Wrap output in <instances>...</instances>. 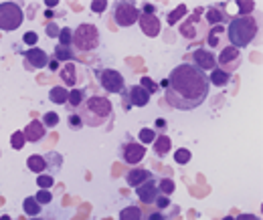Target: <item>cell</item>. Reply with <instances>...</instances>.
Here are the masks:
<instances>
[{
    "label": "cell",
    "instance_id": "cell-1",
    "mask_svg": "<svg viewBox=\"0 0 263 220\" xmlns=\"http://www.w3.org/2000/svg\"><path fill=\"white\" fill-rule=\"evenodd\" d=\"M209 79L195 65L182 63L174 67L166 79V101L174 109L191 111L204 103L209 97Z\"/></svg>",
    "mask_w": 263,
    "mask_h": 220
},
{
    "label": "cell",
    "instance_id": "cell-2",
    "mask_svg": "<svg viewBox=\"0 0 263 220\" xmlns=\"http://www.w3.org/2000/svg\"><path fill=\"white\" fill-rule=\"evenodd\" d=\"M81 122L83 126L89 127H101L105 126L107 122H111L114 117V105L107 97L101 95H93L89 99H85L81 103Z\"/></svg>",
    "mask_w": 263,
    "mask_h": 220
},
{
    "label": "cell",
    "instance_id": "cell-3",
    "mask_svg": "<svg viewBox=\"0 0 263 220\" xmlns=\"http://www.w3.org/2000/svg\"><path fill=\"white\" fill-rule=\"evenodd\" d=\"M257 32H259V23L251 14L249 16H237V18L229 21L227 34H229L231 47H235V49H243L249 43H253Z\"/></svg>",
    "mask_w": 263,
    "mask_h": 220
},
{
    "label": "cell",
    "instance_id": "cell-4",
    "mask_svg": "<svg viewBox=\"0 0 263 220\" xmlns=\"http://www.w3.org/2000/svg\"><path fill=\"white\" fill-rule=\"evenodd\" d=\"M71 45L75 47V51L79 53H89V51H96L99 47V31L96 25H89V23H83L79 25L75 31H73V38H71Z\"/></svg>",
    "mask_w": 263,
    "mask_h": 220
},
{
    "label": "cell",
    "instance_id": "cell-5",
    "mask_svg": "<svg viewBox=\"0 0 263 220\" xmlns=\"http://www.w3.org/2000/svg\"><path fill=\"white\" fill-rule=\"evenodd\" d=\"M25 21V14L16 2H0V31H16Z\"/></svg>",
    "mask_w": 263,
    "mask_h": 220
},
{
    "label": "cell",
    "instance_id": "cell-6",
    "mask_svg": "<svg viewBox=\"0 0 263 220\" xmlns=\"http://www.w3.org/2000/svg\"><path fill=\"white\" fill-rule=\"evenodd\" d=\"M114 18L116 25L122 29H128L134 23H138L140 18V10L132 4V2H116V10H114Z\"/></svg>",
    "mask_w": 263,
    "mask_h": 220
},
{
    "label": "cell",
    "instance_id": "cell-7",
    "mask_svg": "<svg viewBox=\"0 0 263 220\" xmlns=\"http://www.w3.org/2000/svg\"><path fill=\"white\" fill-rule=\"evenodd\" d=\"M99 83L109 93H122L124 91V77L116 69H103L99 73Z\"/></svg>",
    "mask_w": 263,
    "mask_h": 220
},
{
    "label": "cell",
    "instance_id": "cell-8",
    "mask_svg": "<svg viewBox=\"0 0 263 220\" xmlns=\"http://www.w3.org/2000/svg\"><path fill=\"white\" fill-rule=\"evenodd\" d=\"M241 59H243V57H241L239 49H235V47H225V49L221 51L217 63H219V69H223V71H227V73H233V71L239 69Z\"/></svg>",
    "mask_w": 263,
    "mask_h": 220
},
{
    "label": "cell",
    "instance_id": "cell-9",
    "mask_svg": "<svg viewBox=\"0 0 263 220\" xmlns=\"http://www.w3.org/2000/svg\"><path fill=\"white\" fill-rule=\"evenodd\" d=\"M138 25H140V29H142V32H144L146 36H152V38L158 36L160 31H162L160 18H158L156 14H140Z\"/></svg>",
    "mask_w": 263,
    "mask_h": 220
},
{
    "label": "cell",
    "instance_id": "cell-10",
    "mask_svg": "<svg viewBox=\"0 0 263 220\" xmlns=\"http://www.w3.org/2000/svg\"><path fill=\"white\" fill-rule=\"evenodd\" d=\"M193 59H195V67H197L198 71H202V73L217 69V57L211 51H206V49H197L193 53Z\"/></svg>",
    "mask_w": 263,
    "mask_h": 220
},
{
    "label": "cell",
    "instance_id": "cell-11",
    "mask_svg": "<svg viewBox=\"0 0 263 220\" xmlns=\"http://www.w3.org/2000/svg\"><path fill=\"white\" fill-rule=\"evenodd\" d=\"M144 156H146V148L142 144H126V146H122V157L130 166L140 164L144 159Z\"/></svg>",
    "mask_w": 263,
    "mask_h": 220
},
{
    "label": "cell",
    "instance_id": "cell-12",
    "mask_svg": "<svg viewBox=\"0 0 263 220\" xmlns=\"http://www.w3.org/2000/svg\"><path fill=\"white\" fill-rule=\"evenodd\" d=\"M136 194H138V198H140L144 204H152V202L156 200V196H158V184L150 178L148 182H144V184H140V186L136 188Z\"/></svg>",
    "mask_w": 263,
    "mask_h": 220
},
{
    "label": "cell",
    "instance_id": "cell-13",
    "mask_svg": "<svg viewBox=\"0 0 263 220\" xmlns=\"http://www.w3.org/2000/svg\"><path fill=\"white\" fill-rule=\"evenodd\" d=\"M25 59H27V65L31 67V69H43V67H47L49 65V57H47V53L43 51V49H29L27 53H25Z\"/></svg>",
    "mask_w": 263,
    "mask_h": 220
},
{
    "label": "cell",
    "instance_id": "cell-14",
    "mask_svg": "<svg viewBox=\"0 0 263 220\" xmlns=\"http://www.w3.org/2000/svg\"><path fill=\"white\" fill-rule=\"evenodd\" d=\"M23 135H25V139H27V142L36 144V142H41V139L45 137V126H43L41 122L33 119L31 124H27L25 131H23Z\"/></svg>",
    "mask_w": 263,
    "mask_h": 220
},
{
    "label": "cell",
    "instance_id": "cell-15",
    "mask_svg": "<svg viewBox=\"0 0 263 220\" xmlns=\"http://www.w3.org/2000/svg\"><path fill=\"white\" fill-rule=\"evenodd\" d=\"M128 99H130V103L134 107H144L150 101V93L146 89H142L140 85H134V87L128 89Z\"/></svg>",
    "mask_w": 263,
    "mask_h": 220
},
{
    "label": "cell",
    "instance_id": "cell-16",
    "mask_svg": "<svg viewBox=\"0 0 263 220\" xmlns=\"http://www.w3.org/2000/svg\"><path fill=\"white\" fill-rule=\"evenodd\" d=\"M209 79V85H215V87H225V85H229L231 81V73L227 71H223V69H213L211 71V75L206 77Z\"/></svg>",
    "mask_w": 263,
    "mask_h": 220
},
{
    "label": "cell",
    "instance_id": "cell-17",
    "mask_svg": "<svg viewBox=\"0 0 263 220\" xmlns=\"http://www.w3.org/2000/svg\"><path fill=\"white\" fill-rule=\"evenodd\" d=\"M197 27H200V18H198V14H193L191 18L184 21V25L180 27V32H182V36H186V38H198L200 34L197 32Z\"/></svg>",
    "mask_w": 263,
    "mask_h": 220
},
{
    "label": "cell",
    "instance_id": "cell-18",
    "mask_svg": "<svg viewBox=\"0 0 263 220\" xmlns=\"http://www.w3.org/2000/svg\"><path fill=\"white\" fill-rule=\"evenodd\" d=\"M152 176H150V172H146V170H132L128 172V176H126V182L134 186V188H138L140 184H144V182H148Z\"/></svg>",
    "mask_w": 263,
    "mask_h": 220
},
{
    "label": "cell",
    "instance_id": "cell-19",
    "mask_svg": "<svg viewBox=\"0 0 263 220\" xmlns=\"http://www.w3.org/2000/svg\"><path fill=\"white\" fill-rule=\"evenodd\" d=\"M170 148H172V139L168 135H156V139H154V152H156V156L158 157L168 156Z\"/></svg>",
    "mask_w": 263,
    "mask_h": 220
},
{
    "label": "cell",
    "instance_id": "cell-20",
    "mask_svg": "<svg viewBox=\"0 0 263 220\" xmlns=\"http://www.w3.org/2000/svg\"><path fill=\"white\" fill-rule=\"evenodd\" d=\"M27 166H29V170L34 172V174H43L47 170V159L43 156H39V154H34V156H29Z\"/></svg>",
    "mask_w": 263,
    "mask_h": 220
},
{
    "label": "cell",
    "instance_id": "cell-21",
    "mask_svg": "<svg viewBox=\"0 0 263 220\" xmlns=\"http://www.w3.org/2000/svg\"><path fill=\"white\" fill-rule=\"evenodd\" d=\"M23 210H25V214H29L31 218H36V216L41 214L43 206L34 200V196H29V198H25V202H23Z\"/></svg>",
    "mask_w": 263,
    "mask_h": 220
},
{
    "label": "cell",
    "instance_id": "cell-22",
    "mask_svg": "<svg viewBox=\"0 0 263 220\" xmlns=\"http://www.w3.org/2000/svg\"><path fill=\"white\" fill-rule=\"evenodd\" d=\"M67 97H69V91H67L65 87H61V85H57V87H53V89L49 91V99H51V103H55V105H65Z\"/></svg>",
    "mask_w": 263,
    "mask_h": 220
},
{
    "label": "cell",
    "instance_id": "cell-23",
    "mask_svg": "<svg viewBox=\"0 0 263 220\" xmlns=\"http://www.w3.org/2000/svg\"><path fill=\"white\" fill-rule=\"evenodd\" d=\"M75 73H77V69H75V63H73V61H69V63L61 69V77H63V81H65L67 87H73V85L77 83Z\"/></svg>",
    "mask_w": 263,
    "mask_h": 220
},
{
    "label": "cell",
    "instance_id": "cell-24",
    "mask_svg": "<svg viewBox=\"0 0 263 220\" xmlns=\"http://www.w3.org/2000/svg\"><path fill=\"white\" fill-rule=\"evenodd\" d=\"M206 23H209V25H213V27L223 25V23H227V14H225L223 10L209 8V10H206Z\"/></svg>",
    "mask_w": 263,
    "mask_h": 220
},
{
    "label": "cell",
    "instance_id": "cell-25",
    "mask_svg": "<svg viewBox=\"0 0 263 220\" xmlns=\"http://www.w3.org/2000/svg\"><path fill=\"white\" fill-rule=\"evenodd\" d=\"M55 59L57 61H71V59H75V51L71 47H65V45H57L55 47Z\"/></svg>",
    "mask_w": 263,
    "mask_h": 220
},
{
    "label": "cell",
    "instance_id": "cell-26",
    "mask_svg": "<svg viewBox=\"0 0 263 220\" xmlns=\"http://www.w3.org/2000/svg\"><path fill=\"white\" fill-rule=\"evenodd\" d=\"M83 101H85V91H83V89H73V91H69L67 103H69L71 107H81Z\"/></svg>",
    "mask_w": 263,
    "mask_h": 220
},
{
    "label": "cell",
    "instance_id": "cell-27",
    "mask_svg": "<svg viewBox=\"0 0 263 220\" xmlns=\"http://www.w3.org/2000/svg\"><path fill=\"white\" fill-rule=\"evenodd\" d=\"M120 220H142V210L138 206H126L120 212Z\"/></svg>",
    "mask_w": 263,
    "mask_h": 220
},
{
    "label": "cell",
    "instance_id": "cell-28",
    "mask_svg": "<svg viewBox=\"0 0 263 220\" xmlns=\"http://www.w3.org/2000/svg\"><path fill=\"white\" fill-rule=\"evenodd\" d=\"M184 14H186V6H184V4H178L172 12H168V25L174 27V25L180 21V16H184Z\"/></svg>",
    "mask_w": 263,
    "mask_h": 220
},
{
    "label": "cell",
    "instance_id": "cell-29",
    "mask_svg": "<svg viewBox=\"0 0 263 220\" xmlns=\"http://www.w3.org/2000/svg\"><path fill=\"white\" fill-rule=\"evenodd\" d=\"M138 137L142 139V146H146V144H154V139H156V131L150 129V127H142L140 133H138Z\"/></svg>",
    "mask_w": 263,
    "mask_h": 220
},
{
    "label": "cell",
    "instance_id": "cell-30",
    "mask_svg": "<svg viewBox=\"0 0 263 220\" xmlns=\"http://www.w3.org/2000/svg\"><path fill=\"white\" fill-rule=\"evenodd\" d=\"M174 188H176V184L170 178H164V180L158 182V194H162V196H170L174 192Z\"/></svg>",
    "mask_w": 263,
    "mask_h": 220
},
{
    "label": "cell",
    "instance_id": "cell-31",
    "mask_svg": "<svg viewBox=\"0 0 263 220\" xmlns=\"http://www.w3.org/2000/svg\"><path fill=\"white\" fill-rule=\"evenodd\" d=\"M191 157H193V154H191V150H186V148H178V150L174 152V162H176V164H180V166L189 164V162H191Z\"/></svg>",
    "mask_w": 263,
    "mask_h": 220
},
{
    "label": "cell",
    "instance_id": "cell-32",
    "mask_svg": "<svg viewBox=\"0 0 263 220\" xmlns=\"http://www.w3.org/2000/svg\"><path fill=\"white\" fill-rule=\"evenodd\" d=\"M223 32V27L221 25H217V27H213L209 34H206V43L211 45V47H219V34Z\"/></svg>",
    "mask_w": 263,
    "mask_h": 220
},
{
    "label": "cell",
    "instance_id": "cell-33",
    "mask_svg": "<svg viewBox=\"0 0 263 220\" xmlns=\"http://www.w3.org/2000/svg\"><path fill=\"white\" fill-rule=\"evenodd\" d=\"M25 144H27V139H25L23 131H14L12 137H10V148H12V150H23Z\"/></svg>",
    "mask_w": 263,
    "mask_h": 220
},
{
    "label": "cell",
    "instance_id": "cell-34",
    "mask_svg": "<svg viewBox=\"0 0 263 220\" xmlns=\"http://www.w3.org/2000/svg\"><path fill=\"white\" fill-rule=\"evenodd\" d=\"M53 184H55V178L53 176H49V174H39L36 176V186L41 190H49Z\"/></svg>",
    "mask_w": 263,
    "mask_h": 220
},
{
    "label": "cell",
    "instance_id": "cell-35",
    "mask_svg": "<svg viewBox=\"0 0 263 220\" xmlns=\"http://www.w3.org/2000/svg\"><path fill=\"white\" fill-rule=\"evenodd\" d=\"M41 124L45 126V129H47V127H55L59 124V115H57L55 111H47V113L43 115V122H41Z\"/></svg>",
    "mask_w": 263,
    "mask_h": 220
},
{
    "label": "cell",
    "instance_id": "cell-36",
    "mask_svg": "<svg viewBox=\"0 0 263 220\" xmlns=\"http://www.w3.org/2000/svg\"><path fill=\"white\" fill-rule=\"evenodd\" d=\"M34 200L43 206V204H51L53 202V194H51V190H39V194L34 196Z\"/></svg>",
    "mask_w": 263,
    "mask_h": 220
},
{
    "label": "cell",
    "instance_id": "cell-37",
    "mask_svg": "<svg viewBox=\"0 0 263 220\" xmlns=\"http://www.w3.org/2000/svg\"><path fill=\"white\" fill-rule=\"evenodd\" d=\"M71 38H73V31L65 27L59 31V45H65V47H71Z\"/></svg>",
    "mask_w": 263,
    "mask_h": 220
},
{
    "label": "cell",
    "instance_id": "cell-38",
    "mask_svg": "<svg viewBox=\"0 0 263 220\" xmlns=\"http://www.w3.org/2000/svg\"><path fill=\"white\" fill-rule=\"evenodd\" d=\"M140 87L142 89H146L148 93L152 95L154 91H158V83H154L150 77H142V81H140Z\"/></svg>",
    "mask_w": 263,
    "mask_h": 220
},
{
    "label": "cell",
    "instance_id": "cell-39",
    "mask_svg": "<svg viewBox=\"0 0 263 220\" xmlns=\"http://www.w3.org/2000/svg\"><path fill=\"white\" fill-rule=\"evenodd\" d=\"M67 122H69V127H71L73 131H79V129L83 127L81 117H79V115H75V113H73V115H69V119H67Z\"/></svg>",
    "mask_w": 263,
    "mask_h": 220
},
{
    "label": "cell",
    "instance_id": "cell-40",
    "mask_svg": "<svg viewBox=\"0 0 263 220\" xmlns=\"http://www.w3.org/2000/svg\"><path fill=\"white\" fill-rule=\"evenodd\" d=\"M237 6H239V12H241L243 16H249V12L255 8V4H253V2H243V0H241V2H237Z\"/></svg>",
    "mask_w": 263,
    "mask_h": 220
},
{
    "label": "cell",
    "instance_id": "cell-41",
    "mask_svg": "<svg viewBox=\"0 0 263 220\" xmlns=\"http://www.w3.org/2000/svg\"><path fill=\"white\" fill-rule=\"evenodd\" d=\"M23 41H25V45H29V47H34V45H36V41H39V34H36V32H33V31L25 32Z\"/></svg>",
    "mask_w": 263,
    "mask_h": 220
},
{
    "label": "cell",
    "instance_id": "cell-42",
    "mask_svg": "<svg viewBox=\"0 0 263 220\" xmlns=\"http://www.w3.org/2000/svg\"><path fill=\"white\" fill-rule=\"evenodd\" d=\"M105 8H107V2H105V0H93V2H91V10L98 12V14H101Z\"/></svg>",
    "mask_w": 263,
    "mask_h": 220
},
{
    "label": "cell",
    "instance_id": "cell-43",
    "mask_svg": "<svg viewBox=\"0 0 263 220\" xmlns=\"http://www.w3.org/2000/svg\"><path fill=\"white\" fill-rule=\"evenodd\" d=\"M154 202H156V206H158V208H166V206L170 204V200H168V196H162V194H158Z\"/></svg>",
    "mask_w": 263,
    "mask_h": 220
},
{
    "label": "cell",
    "instance_id": "cell-44",
    "mask_svg": "<svg viewBox=\"0 0 263 220\" xmlns=\"http://www.w3.org/2000/svg\"><path fill=\"white\" fill-rule=\"evenodd\" d=\"M59 31H61V29H59L57 25H53V23L47 27V34H49V36H53V38H55V36H59Z\"/></svg>",
    "mask_w": 263,
    "mask_h": 220
},
{
    "label": "cell",
    "instance_id": "cell-45",
    "mask_svg": "<svg viewBox=\"0 0 263 220\" xmlns=\"http://www.w3.org/2000/svg\"><path fill=\"white\" fill-rule=\"evenodd\" d=\"M235 220H259V218H257L255 214H239Z\"/></svg>",
    "mask_w": 263,
    "mask_h": 220
},
{
    "label": "cell",
    "instance_id": "cell-46",
    "mask_svg": "<svg viewBox=\"0 0 263 220\" xmlns=\"http://www.w3.org/2000/svg\"><path fill=\"white\" fill-rule=\"evenodd\" d=\"M144 14H154V6L152 4H144Z\"/></svg>",
    "mask_w": 263,
    "mask_h": 220
},
{
    "label": "cell",
    "instance_id": "cell-47",
    "mask_svg": "<svg viewBox=\"0 0 263 220\" xmlns=\"http://www.w3.org/2000/svg\"><path fill=\"white\" fill-rule=\"evenodd\" d=\"M49 69H51V71H57V69H59V61H57V59H55V61H49Z\"/></svg>",
    "mask_w": 263,
    "mask_h": 220
},
{
    "label": "cell",
    "instance_id": "cell-48",
    "mask_svg": "<svg viewBox=\"0 0 263 220\" xmlns=\"http://www.w3.org/2000/svg\"><path fill=\"white\" fill-rule=\"evenodd\" d=\"M156 127H158V129H164V127H166V119H156Z\"/></svg>",
    "mask_w": 263,
    "mask_h": 220
},
{
    "label": "cell",
    "instance_id": "cell-49",
    "mask_svg": "<svg viewBox=\"0 0 263 220\" xmlns=\"http://www.w3.org/2000/svg\"><path fill=\"white\" fill-rule=\"evenodd\" d=\"M150 220H164V216H162L160 212H156V214H152V216H150Z\"/></svg>",
    "mask_w": 263,
    "mask_h": 220
},
{
    "label": "cell",
    "instance_id": "cell-50",
    "mask_svg": "<svg viewBox=\"0 0 263 220\" xmlns=\"http://www.w3.org/2000/svg\"><path fill=\"white\" fill-rule=\"evenodd\" d=\"M47 6H49V8H55V6H57V0H47Z\"/></svg>",
    "mask_w": 263,
    "mask_h": 220
},
{
    "label": "cell",
    "instance_id": "cell-51",
    "mask_svg": "<svg viewBox=\"0 0 263 220\" xmlns=\"http://www.w3.org/2000/svg\"><path fill=\"white\" fill-rule=\"evenodd\" d=\"M0 220H12V218H10V216H6V214H4V216H0Z\"/></svg>",
    "mask_w": 263,
    "mask_h": 220
},
{
    "label": "cell",
    "instance_id": "cell-52",
    "mask_svg": "<svg viewBox=\"0 0 263 220\" xmlns=\"http://www.w3.org/2000/svg\"><path fill=\"white\" fill-rule=\"evenodd\" d=\"M223 220H235V218H233V216H225Z\"/></svg>",
    "mask_w": 263,
    "mask_h": 220
},
{
    "label": "cell",
    "instance_id": "cell-53",
    "mask_svg": "<svg viewBox=\"0 0 263 220\" xmlns=\"http://www.w3.org/2000/svg\"><path fill=\"white\" fill-rule=\"evenodd\" d=\"M29 220H41V218H29Z\"/></svg>",
    "mask_w": 263,
    "mask_h": 220
}]
</instances>
